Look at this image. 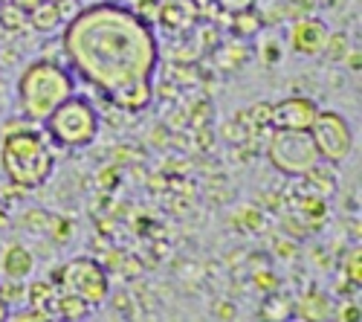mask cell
Returning <instances> with one entry per match:
<instances>
[{"label": "cell", "instance_id": "6da1fadb", "mask_svg": "<svg viewBox=\"0 0 362 322\" xmlns=\"http://www.w3.org/2000/svg\"><path fill=\"white\" fill-rule=\"evenodd\" d=\"M64 55L70 70L110 93L134 79H151L160 64V44L151 23L128 6L96 4L64 23Z\"/></svg>", "mask_w": 362, "mask_h": 322}, {"label": "cell", "instance_id": "7a4b0ae2", "mask_svg": "<svg viewBox=\"0 0 362 322\" xmlns=\"http://www.w3.org/2000/svg\"><path fill=\"white\" fill-rule=\"evenodd\" d=\"M76 93V79L73 70L62 67L58 62H49V58H41V62H33L18 79V105L21 113L29 122L41 125L47 116L62 105L67 96Z\"/></svg>", "mask_w": 362, "mask_h": 322}, {"label": "cell", "instance_id": "3957f363", "mask_svg": "<svg viewBox=\"0 0 362 322\" xmlns=\"http://www.w3.org/2000/svg\"><path fill=\"white\" fill-rule=\"evenodd\" d=\"M0 166L4 174L21 189H38L49 180L52 174V151L47 139L29 125L15 134H4V145H0Z\"/></svg>", "mask_w": 362, "mask_h": 322}, {"label": "cell", "instance_id": "277c9868", "mask_svg": "<svg viewBox=\"0 0 362 322\" xmlns=\"http://www.w3.org/2000/svg\"><path fill=\"white\" fill-rule=\"evenodd\" d=\"M99 122H102V116L93 108V102L73 93L41 125L47 128L52 142L64 145V149H84V145H90L99 137Z\"/></svg>", "mask_w": 362, "mask_h": 322}, {"label": "cell", "instance_id": "5b68a950", "mask_svg": "<svg viewBox=\"0 0 362 322\" xmlns=\"http://www.w3.org/2000/svg\"><path fill=\"white\" fill-rule=\"evenodd\" d=\"M267 157L287 178H305L322 160L310 131H279V128H273V137L267 142Z\"/></svg>", "mask_w": 362, "mask_h": 322}, {"label": "cell", "instance_id": "8992f818", "mask_svg": "<svg viewBox=\"0 0 362 322\" xmlns=\"http://www.w3.org/2000/svg\"><path fill=\"white\" fill-rule=\"evenodd\" d=\"M58 290L64 294H73L78 299H84L90 308H99L107 297H110V279H107V270L99 265L96 258L90 255H78V258H70L67 265L58 270Z\"/></svg>", "mask_w": 362, "mask_h": 322}, {"label": "cell", "instance_id": "52a82bcc", "mask_svg": "<svg viewBox=\"0 0 362 322\" xmlns=\"http://www.w3.org/2000/svg\"><path fill=\"white\" fill-rule=\"evenodd\" d=\"M310 137L319 157L327 166H339L354 154V131L351 122L337 110H316V120L310 125Z\"/></svg>", "mask_w": 362, "mask_h": 322}, {"label": "cell", "instance_id": "ba28073f", "mask_svg": "<svg viewBox=\"0 0 362 322\" xmlns=\"http://www.w3.org/2000/svg\"><path fill=\"white\" fill-rule=\"evenodd\" d=\"M319 105L308 96H287L281 102L273 105L269 113V128L279 131H310L313 120H316Z\"/></svg>", "mask_w": 362, "mask_h": 322}, {"label": "cell", "instance_id": "9c48e42d", "mask_svg": "<svg viewBox=\"0 0 362 322\" xmlns=\"http://www.w3.org/2000/svg\"><path fill=\"white\" fill-rule=\"evenodd\" d=\"M327 23L316 15H298L290 21V47L293 52L305 55V58H316L322 55L325 38H327Z\"/></svg>", "mask_w": 362, "mask_h": 322}, {"label": "cell", "instance_id": "30bf717a", "mask_svg": "<svg viewBox=\"0 0 362 322\" xmlns=\"http://www.w3.org/2000/svg\"><path fill=\"white\" fill-rule=\"evenodd\" d=\"M116 108H122L128 113H136V110H145L154 99V87H151V79H134L128 84H119L113 87L110 93H105Z\"/></svg>", "mask_w": 362, "mask_h": 322}, {"label": "cell", "instance_id": "8fae6325", "mask_svg": "<svg viewBox=\"0 0 362 322\" xmlns=\"http://www.w3.org/2000/svg\"><path fill=\"white\" fill-rule=\"evenodd\" d=\"M301 4H310V0H252V9L258 12L264 26H279L281 21H293L298 15H305Z\"/></svg>", "mask_w": 362, "mask_h": 322}, {"label": "cell", "instance_id": "7c38bea8", "mask_svg": "<svg viewBox=\"0 0 362 322\" xmlns=\"http://www.w3.org/2000/svg\"><path fill=\"white\" fill-rule=\"evenodd\" d=\"M157 21L163 26H168L171 33H186V29H192L197 23V6L192 0H163Z\"/></svg>", "mask_w": 362, "mask_h": 322}, {"label": "cell", "instance_id": "4fadbf2b", "mask_svg": "<svg viewBox=\"0 0 362 322\" xmlns=\"http://www.w3.org/2000/svg\"><path fill=\"white\" fill-rule=\"evenodd\" d=\"M0 268H4V276L9 282H23L35 270V255L29 253L23 244H9L4 250V258H0Z\"/></svg>", "mask_w": 362, "mask_h": 322}, {"label": "cell", "instance_id": "5bb4252c", "mask_svg": "<svg viewBox=\"0 0 362 322\" xmlns=\"http://www.w3.org/2000/svg\"><path fill=\"white\" fill-rule=\"evenodd\" d=\"M26 23L33 26L35 33H55L58 26H64V21H62V15H58L52 0H41L35 9H29L26 12Z\"/></svg>", "mask_w": 362, "mask_h": 322}, {"label": "cell", "instance_id": "9a60e30c", "mask_svg": "<svg viewBox=\"0 0 362 322\" xmlns=\"http://www.w3.org/2000/svg\"><path fill=\"white\" fill-rule=\"evenodd\" d=\"M90 311H93V308H90L84 299H78V297H73V294H64V290H58L55 308H52V314H55L58 319H87Z\"/></svg>", "mask_w": 362, "mask_h": 322}, {"label": "cell", "instance_id": "2e32d148", "mask_svg": "<svg viewBox=\"0 0 362 322\" xmlns=\"http://www.w3.org/2000/svg\"><path fill=\"white\" fill-rule=\"evenodd\" d=\"M229 29L235 33V38H255L264 29V23L255 9H244V12L229 15Z\"/></svg>", "mask_w": 362, "mask_h": 322}, {"label": "cell", "instance_id": "e0dca14e", "mask_svg": "<svg viewBox=\"0 0 362 322\" xmlns=\"http://www.w3.org/2000/svg\"><path fill=\"white\" fill-rule=\"evenodd\" d=\"M55 297H58V287L49 284V282H35L33 287L26 290V302L33 305V308L47 311L49 316H55V314H52V308H55Z\"/></svg>", "mask_w": 362, "mask_h": 322}, {"label": "cell", "instance_id": "ac0fdd59", "mask_svg": "<svg viewBox=\"0 0 362 322\" xmlns=\"http://www.w3.org/2000/svg\"><path fill=\"white\" fill-rule=\"evenodd\" d=\"M348 52H351V38H348V33H327L325 47H322V55L327 58L330 64H345Z\"/></svg>", "mask_w": 362, "mask_h": 322}, {"label": "cell", "instance_id": "d6986e66", "mask_svg": "<svg viewBox=\"0 0 362 322\" xmlns=\"http://www.w3.org/2000/svg\"><path fill=\"white\" fill-rule=\"evenodd\" d=\"M301 316L308 319H327L330 316V299L319 290H310V294L301 299Z\"/></svg>", "mask_w": 362, "mask_h": 322}, {"label": "cell", "instance_id": "ffe728a7", "mask_svg": "<svg viewBox=\"0 0 362 322\" xmlns=\"http://www.w3.org/2000/svg\"><path fill=\"white\" fill-rule=\"evenodd\" d=\"M0 29H4L6 35H21L26 29V12H21L18 6H4L0 9Z\"/></svg>", "mask_w": 362, "mask_h": 322}, {"label": "cell", "instance_id": "44dd1931", "mask_svg": "<svg viewBox=\"0 0 362 322\" xmlns=\"http://www.w3.org/2000/svg\"><path fill=\"white\" fill-rule=\"evenodd\" d=\"M269 113H273V105L269 102H258V105H252L244 116L247 120H252V122H247L250 128H267L269 125Z\"/></svg>", "mask_w": 362, "mask_h": 322}, {"label": "cell", "instance_id": "7402d4cb", "mask_svg": "<svg viewBox=\"0 0 362 322\" xmlns=\"http://www.w3.org/2000/svg\"><path fill=\"white\" fill-rule=\"evenodd\" d=\"M345 276H348V282H351L354 287H359V284H362V265H359V247H354V250H351V255H348V261H345Z\"/></svg>", "mask_w": 362, "mask_h": 322}, {"label": "cell", "instance_id": "603a6c76", "mask_svg": "<svg viewBox=\"0 0 362 322\" xmlns=\"http://www.w3.org/2000/svg\"><path fill=\"white\" fill-rule=\"evenodd\" d=\"M261 58H264V64H279L281 62V44L279 41H267L264 47H261Z\"/></svg>", "mask_w": 362, "mask_h": 322}, {"label": "cell", "instance_id": "cb8c5ba5", "mask_svg": "<svg viewBox=\"0 0 362 322\" xmlns=\"http://www.w3.org/2000/svg\"><path fill=\"white\" fill-rule=\"evenodd\" d=\"M55 4V9H58V15H62V21L67 23L70 18H76L78 15V9H81V4L78 0H52Z\"/></svg>", "mask_w": 362, "mask_h": 322}, {"label": "cell", "instance_id": "d4e9b609", "mask_svg": "<svg viewBox=\"0 0 362 322\" xmlns=\"http://www.w3.org/2000/svg\"><path fill=\"white\" fill-rule=\"evenodd\" d=\"M215 4L226 12V15H235V12H244V9H252V0H215Z\"/></svg>", "mask_w": 362, "mask_h": 322}, {"label": "cell", "instance_id": "484cf974", "mask_svg": "<svg viewBox=\"0 0 362 322\" xmlns=\"http://www.w3.org/2000/svg\"><path fill=\"white\" fill-rule=\"evenodd\" d=\"M15 319H18V322H38V319H49V314L41 311V308H33V305H29V311L15 314Z\"/></svg>", "mask_w": 362, "mask_h": 322}, {"label": "cell", "instance_id": "4316f807", "mask_svg": "<svg viewBox=\"0 0 362 322\" xmlns=\"http://www.w3.org/2000/svg\"><path fill=\"white\" fill-rule=\"evenodd\" d=\"M337 316H339V319H345V322H351V319L356 322V319L362 316V311H359V302H342V311H339Z\"/></svg>", "mask_w": 362, "mask_h": 322}, {"label": "cell", "instance_id": "83f0119b", "mask_svg": "<svg viewBox=\"0 0 362 322\" xmlns=\"http://www.w3.org/2000/svg\"><path fill=\"white\" fill-rule=\"evenodd\" d=\"M215 316L218 319H238V308L232 302H218L215 305Z\"/></svg>", "mask_w": 362, "mask_h": 322}, {"label": "cell", "instance_id": "f1b7e54d", "mask_svg": "<svg viewBox=\"0 0 362 322\" xmlns=\"http://www.w3.org/2000/svg\"><path fill=\"white\" fill-rule=\"evenodd\" d=\"M345 64H348L354 73H359V67H362V55H359L356 47H351V52H348V58H345Z\"/></svg>", "mask_w": 362, "mask_h": 322}, {"label": "cell", "instance_id": "f546056e", "mask_svg": "<svg viewBox=\"0 0 362 322\" xmlns=\"http://www.w3.org/2000/svg\"><path fill=\"white\" fill-rule=\"evenodd\" d=\"M9 4H12V6H18L21 12H29V9H35V6L41 4V0H9Z\"/></svg>", "mask_w": 362, "mask_h": 322}, {"label": "cell", "instance_id": "4dcf8cb0", "mask_svg": "<svg viewBox=\"0 0 362 322\" xmlns=\"http://www.w3.org/2000/svg\"><path fill=\"white\" fill-rule=\"evenodd\" d=\"M4 319H9V305L0 299V322H4Z\"/></svg>", "mask_w": 362, "mask_h": 322}]
</instances>
